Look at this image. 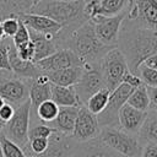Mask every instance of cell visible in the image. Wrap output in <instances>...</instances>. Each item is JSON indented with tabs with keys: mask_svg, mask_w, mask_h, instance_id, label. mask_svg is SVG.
<instances>
[{
	"mask_svg": "<svg viewBox=\"0 0 157 157\" xmlns=\"http://www.w3.org/2000/svg\"><path fill=\"white\" fill-rule=\"evenodd\" d=\"M123 22L157 31V0H130Z\"/></svg>",
	"mask_w": 157,
	"mask_h": 157,
	"instance_id": "obj_6",
	"label": "cell"
},
{
	"mask_svg": "<svg viewBox=\"0 0 157 157\" xmlns=\"http://www.w3.org/2000/svg\"><path fill=\"white\" fill-rule=\"evenodd\" d=\"M4 104H5V101H4V99H2L1 97H0V108H1V107H2Z\"/></svg>",
	"mask_w": 157,
	"mask_h": 157,
	"instance_id": "obj_43",
	"label": "cell"
},
{
	"mask_svg": "<svg viewBox=\"0 0 157 157\" xmlns=\"http://www.w3.org/2000/svg\"><path fill=\"white\" fill-rule=\"evenodd\" d=\"M29 31V38L31 42L34 45V58L33 63H37L44 58H48L49 55L54 54L58 50V47L54 40V36H45L38 32H34L32 29Z\"/></svg>",
	"mask_w": 157,
	"mask_h": 157,
	"instance_id": "obj_20",
	"label": "cell"
},
{
	"mask_svg": "<svg viewBox=\"0 0 157 157\" xmlns=\"http://www.w3.org/2000/svg\"><path fill=\"white\" fill-rule=\"evenodd\" d=\"M60 49L74 52L83 64H99L102 58L113 48L104 45L94 32L92 21H86L80 27L74 29L61 43Z\"/></svg>",
	"mask_w": 157,
	"mask_h": 157,
	"instance_id": "obj_2",
	"label": "cell"
},
{
	"mask_svg": "<svg viewBox=\"0 0 157 157\" xmlns=\"http://www.w3.org/2000/svg\"><path fill=\"white\" fill-rule=\"evenodd\" d=\"M42 0H32V6L33 5H36V4H38V2H40Z\"/></svg>",
	"mask_w": 157,
	"mask_h": 157,
	"instance_id": "obj_44",
	"label": "cell"
},
{
	"mask_svg": "<svg viewBox=\"0 0 157 157\" xmlns=\"http://www.w3.org/2000/svg\"><path fill=\"white\" fill-rule=\"evenodd\" d=\"M137 75L146 87H157V70L141 64L137 70Z\"/></svg>",
	"mask_w": 157,
	"mask_h": 157,
	"instance_id": "obj_30",
	"label": "cell"
},
{
	"mask_svg": "<svg viewBox=\"0 0 157 157\" xmlns=\"http://www.w3.org/2000/svg\"><path fill=\"white\" fill-rule=\"evenodd\" d=\"M126 104L131 105L132 108L141 110V112H148L151 103H150V97L147 93V87L145 85L139 86L132 91V93L129 96Z\"/></svg>",
	"mask_w": 157,
	"mask_h": 157,
	"instance_id": "obj_25",
	"label": "cell"
},
{
	"mask_svg": "<svg viewBox=\"0 0 157 157\" xmlns=\"http://www.w3.org/2000/svg\"><path fill=\"white\" fill-rule=\"evenodd\" d=\"M54 1H76V0H54Z\"/></svg>",
	"mask_w": 157,
	"mask_h": 157,
	"instance_id": "obj_47",
	"label": "cell"
},
{
	"mask_svg": "<svg viewBox=\"0 0 157 157\" xmlns=\"http://www.w3.org/2000/svg\"><path fill=\"white\" fill-rule=\"evenodd\" d=\"M121 83H126L128 86H130L131 88H137L139 86H141V85H144L142 83V81H141V78H140V76L137 75V74H134V72H131L130 70H128L126 72H125V75H124V77H123V81H121Z\"/></svg>",
	"mask_w": 157,
	"mask_h": 157,
	"instance_id": "obj_36",
	"label": "cell"
},
{
	"mask_svg": "<svg viewBox=\"0 0 157 157\" xmlns=\"http://www.w3.org/2000/svg\"><path fill=\"white\" fill-rule=\"evenodd\" d=\"M80 107H59V113L50 124L56 131L71 136Z\"/></svg>",
	"mask_w": 157,
	"mask_h": 157,
	"instance_id": "obj_21",
	"label": "cell"
},
{
	"mask_svg": "<svg viewBox=\"0 0 157 157\" xmlns=\"http://www.w3.org/2000/svg\"><path fill=\"white\" fill-rule=\"evenodd\" d=\"M83 72V67H67L58 71H52L45 74L49 81L53 85L63 86V87H71L77 83L81 75Z\"/></svg>",
	"mask_w": 157,
	"mask_h": 157,
	"instance_id": "obj_22",
	"label": "cell"
},
{
	"mask_svg": "<svg viewBox=\"0 0 157 157\" xmlns=\"http://www.w3.org/2000/svg\"><path fill=\"white\" fill-rule=\"evenodd\" d=\"M75 92L78 97V101L81 105H85L86 102L98 91L105 88L102 72L99 69V64H85L83 65V72L77 81V83L74 86Z\"/></svg>",
	"mask_w": 157,
	"mask_h": 157,
	"instance_id": "obj_10",
	"label": "cell"
},
{
	"mask_svg": "<svg viewBox=\"0 0 157 157\" xmlns=\"http://www.w3.org/2000/svg\"><path fill=\"white\" fill-rule=\"evenodd\" d=\"M29 119H31V102L29 99L15 108V114L10 121L4 125L2 132L7 139L17 144L23 151L29 144L28 131H29Z\"/></svg>",
	"mask_w": 157,
	"mask_h": 157,
	"instance_id": "obj_5",
	"label": "cell"
},
{
	"mask_svg": "<svg viewBox=\"0 0 157 157\" xmlns=\"http://www.w3.org/2000/svg\"><path fill=\"white\" fill-rule=\"evenodd\" d=\"M1 25H2V29H4V34L6 38H12L20 26V18L17 15H11L7 16L5 18L1 20Z\"/></svg>",
	"mask_w": 157,
	"mask_h": 157,
	"instance_id": "obj_32",
	"label": "cell"
},
{
	"mask_svg": "<svg viewBox=\"0 0 157 157\" xmlns=\"http://www.w3.org/2000/svg\"><path fill=\"white\" fill-rule=\"evenodd\" d=\"M132 91L134 88H131L126 83H120L114 91L110 92L107 107L102 113L97 115V120L101 129L105 126L119 128V112L123 105L128 102V98L132 93Z\"/></svg>",
	"mask_w": 157,
	"mask_h": 157,
	"instance_id": "obj_9",
	"label": "cell"
},
{
	"mask_svg": "<svg viewBox=\"0 0 157 157\" xmlns=\"http://www.w3.org/2000/svg\"><path fill=\"white\" fill-rule=\"evenodd\" d=\"M20 20L27 26L28 29H32L34 32L45 34V36H56L63 26L55 22L54 20L43 16V15H37V13H31V12H20L17 13Z\"/></svg>",
	"mask_w": 157,
	"mask_h": 157,
	"instance_id": "obj_15",
	"label": "cell"
},
{
	"mask_svg": "<svg viewBox=\"0 0 157 157\" xmlns=\"http://www.w3.org/2000/svg\"><path fill=\"white\" fill-rule=\"evenodd\" d=\"M0 157H4V155H2V150H1V146H0Z\"/></svg>",
	"mask_w": 157,
	"mask_h": 157,
	"instance_id": "obj_48",
	"label": "cell"
},
{
	"mask_svg": "<svg viewBox=\"0 0 157 157\" xmlns=\"http://www.w3.org/2000/svg\"><path fill=\"white\" fill-rule=\"evenodd\" d=\"M140 157H157V142L144 144Z\"/></svg>",
	"mask_w": 157,
	"mask_h": 157,
	"instance_id": "obj_38",
	"label": "cell"
},
{
	"mask_svg": "<svg viewBox=\"0 0 157 157\" xmlns=\"http://www.w3.org/2000/svg\"><path fill=\"white\" fill-rule=\"evenodd\" d=\"M16 48V52L18 54V56L23 60H27V61H33V58H34V45L33 43L29 40L27 43H23L18 47H15Z\"/></svg>",
	"mask_w": 157,
	"mask_h": 157,
	"instance_id": "obj_35",
	"label": "cell"
},
{
	"mask_svg": "<svg viewBox=\"0 0 157 157\" xmlns=\"http://www.w3.org/2000/svg\"><path fill=\"white\" fill-rule=\"evenodd\" d=\"M56 131L53 126L44 124V123H36L29 125V131H28V139H38V137H43V139H49V136Z\"/></svg>",
	"mask_w": 157,
	"mask_h": 157,
	"instance_id": "obj_29",
	"label": "cell"
},
{
	"mask_svg": "<svg viewBox=\"0 0 157 157\" xmlns=\"http://www.w3.org/2000/svg\"><path fill=\"white\" fill-rule=\"evenodd\" d=\"M124 18H125V12L119 13L117 16H110V17L97 15L94 18L91 20L94 25V32L98 39L104 45L110 48L118 47L119 33H120V28Z\"/></svg>",
	"mask_w": 157,
	"mask_h": 157,
	"instance_id": "obj_11",
	"label": "cell"
},
{
	"mask_svg": "<svg viewBox=\"0 0 157 157\" xmlns=\"http://www.w3.org/2000/svg\"><path fill=\"white\" fill-rule=\"evenodd\" d=\"M110 96V91L108 88H103L101 91H98L97 93H94L92 97H90V99L86 102L85 107L94 115H98L99 113H102L104 110V108L107 107L108 99Z\"/></svg>",
	"mask_w": 157,
	"mask_h": 157,
	"instance_id": "obj_27",
	"label": "cell"
},
{
	"mask_svg": "<svg viewBox=\"0 0 157 157\" xmlns=\"http://www.w3.org/2000/svg\"><path fill=\"white\" fill-rule=\"evenodd\" d=\"M4 125H5V124H4V123L0 120V132H1V131H2V129H4Z\"/></svg>",
	"mask_w": 157,
	"mask_h": 157,
	"instance_id": "obj_45",
	"label": "cell"
},
{
	"mask_svg": "<svg viewBox=\"0 0 157 157\" xmlns=\"http://www.w3.org/2000/svg\"><path fill=\"white\" fill-rule=\"evenodd\" d=\"M15 114V107L11 105L10 103H5L1 108H0V120L6 124L7 121L11 120V118Z\"/></svg>",
	"mask_w": 157,
	"mask_h": 157,
	"instance_id": "obj_37",
	"label": "cell"
},
{
	"mask_svg": "<svg viewBox=\"0 0 157 157\" xmlns=\"http://www.w3.org/2000/svg\"><path fill=\"white\" fill-rule=\"evenodd\" d=\"M27 12L47 16L63 26L64 33H70L82 23L88 21L85 15V0L76 1H54L42 0L33 5Z\"/></svg>",
	"mask_w": 157,
	"mask_h": 157,
	"instance_id": "obj_3",
	"label": "cell"
},
{
	"mask_svg": "<svg viewBox=\"0 0 157 157\" xmlns=\"http://www.w3.org/2000/svg\"><path fill=\"white\" fill-rule=\"evenodd\" d=\"M21 4H22V11L23 12H27L32 7V0H21Z\"/></svg>",
	"mask_w": 157,
	"mask_h": 157,
	"instance_id": "obj_41",
	"label": "cell"
},
{
	"mask_svg": "<svg viewBox=\"0 0 157 157\" xmlns=\"http://www.w3.org/2000/svg\"><path fill=\"white\" fill-rule=\"evenodd\" d=\"M50 99L59 107H82L78 97L75 92L74 86L63 87L52 83V96Z\"/></svg>",
	"mask_w": 157,
	"mask_h": 157,
	"instance_id": "obj_23",
	"label": "cell"
},
{
	"mask_svg": "<svg viewBox=\"0 0 157 157\" xmlns=\"http://www.w3.org/2000/svg\"><path fill=\"white\" fill-rule=\"evenodd\" d=\"M18 18H20V17H18ZM11 39H12V43H13L15 47H18V45H21V44L27 43V42L31 40V38H29V31H28L27 26H26L21 20H20L18 29H17L16 34H15Z\"/></svg>",
	"mask_w": 157,
	"mask_h": 157,
	"instance_id": "obj_34",
	"label": "cell"
},
{
	"mask_svg": "<svg viewBox=\"0 0 157 157\" xmlns=\"http://www.w3.org/2000/svg\"><path fill=\"white\" fill-rule=\"evenodd\" d=\"M69 157H124L113 150H110L108 146H105L98 137L77 144L75 150Z\"/></svg>",
	"mask_w": 157,
	"mask_h": 157,
	"instance_id": "obj_19",
	"label": "cell"
},
{
	"mask_svg": "<svg viewBox=\"0 0 157 157\" xmlns=\"http://www.w3.org/2000/svg\"><path fill=\"white\" fill-rule=\"evenodd\" d=\"M99 132H101V126L98 124L97 115L92 114L85 105L80 107L71 137L76 142L81 144L98 137Z\"/></svg>",
	"mask_w": 157,
	"mask_h": 157,
	"instance_id": "obj_12",
	"label": "cell"
},
{
	"mask_svg": "<svg viewBox=\"0 0 157 157\" xmlns=\"http://www.w3.org/2000/svg\"><path fill=\"white\" fill-rule=\"evenodd\" d=\"M146 115L147 112L137 110L125 103L119 112V128L129 134L137 135L146 119Z\"/></svg>",
	"mask_w": 157,
	"mask_h": 157,
	"instance_id": "obj_18",
	"label": "cell"
},
{
	"mask_svg": "<svg viewBox=\"0 0 157 157\" xmlns=\"http://www.w3.org/2000/svg\"><path fill=\"white\" fill-rule=\"evenodd\" d=\"M11 43H12L11 38H5L0 40V71L11 72L10 60H9V52Z\"/></svg>",
	"mask_w": 157,
	"mask_h": 157,
	"instance_id": "obj_31",
	"label": "cell"
},
{
	"mask_svg": "<svg viewBox=\"0 0 157 157\" xmlns=\"http://www.w3.org/2000/svg\"><path fill=\"white\" fill-rule=\"evenodd\" d=\"M147 93H148L150 103H151L150 109L157 110V87H147Z\"/></svg>",
	"mask_w": 157,
	"mask_h": 157,
	"instance_id": "obj_39",
	"label": "cell"
},
{
	"mask_svg": "<svg viewBox=\"0 0 157 157\" xmlns=\"http://www.w3.org/2000/svg\"><path fill=\"white\" fill-rule=\"evenodd\" d=\"M144 64H145L146 66L151 67V69L157 70V53L153 54V55H151L150 58H147V59L144 61Z\"/></svg>",
	"mask_w": 157,
	"mask_h": 157,
	"instance_id": "obj_40",
	"label": "cell"
},
{
	"mask_svg": "<svg viewBox=\"0 0 157 157\" xmlns=\"http://www.w3.org/2000/svg\"><path fill=\"white\" fill-rule=\"evenodd\" d=\"M98 139L114 152L124 157H140L142 144L137 135L129 134L120 128L105 126L101 129Z\"/></svg>",
	"mask_w": 157,
	"mask_h": 157,
	"instance_id": "obj_4",
	"label": "cell"
},
{
	"mask_svg": "<svg viewBox=\"0 0 157 157\" xmlns=\"http://www.w3.org/2000/svg\"><path fill=\"white\" fill-rule=\"evenodd\" d=\"M130 0H99L98 15L110 17L126 11Z\"/></svg>",
	"mask_w": 157,
	"mask_h": 157,
	"instance_id": "obj_26",
	"label": "cell"
},
{
	"mask_svg": "<svg viewBox=\"0 0 157 157\" xmlns=\"http://www.w3.org/2000/svg\"><path fill=\"white\" fill-rule=\"evenodd\" d=\"M29 80L16 77L12 72L0 71V97L5 103H10L15 108L28 101Z\"/></svg>",
	"mask_w": 157,
	"mask_h": 157,
	"instance_id": "obj_8",
	"label": "cell"
},
{
	"mask_svg": "<svg viewBox=\"0 0 157 157\" xmlns=\"http://www.w3.org/2000/svg\"><path fill=\"white\" fill-rule=\"evenodd\" d=\"M52 96V82L48 76L43 72L42 75L29 80V96L28 99L31 102V114L36 112L38 105L48 99Z\"/></svg>",
	"mask_w": 157,
	"mask_h": 157,
	"instance_id": "obj_16",
	"label": "cell"
},
{
	"mask_svg": "<svg viewBox=\"0 0 157 157\" xmlns=\"http://www.w3.org/2000/svg\"><path fill=\"white\" fill-rule=\"evenodd\" d=\"M117 48L125 56L129 70L137 74L140 65L157 53V31L135 27L123 22Z\"/></svg>",
	"mask_w": 157,
	"mask_h": 157,
	"instance_id": "obj_1",
	"label": "cell"
},
{
	"mask_svg": "<svg viewBox=\"0 0 157 157\" xmlns=\"http://www.w3.org/2000/svg\"><path fill=\"white\" fill-rule=\"evenodd\" d=\"M0 9L2 11L4 18L11 15H17L22 11L21 0H0Z\"/></svg>",
	"mask_w": 157,
	"mask_h": 157,
	"instance_id": "obj_33",
	"label": "cell"
},
{
	"mask_svg": "<svg viewBox=\"0 0 157 157\" xmlns=\"http://www.w3.org/2000/svg\"><path fill=\"white\" fill-rule=\"evenodd\" d=\"M5 34H4V29H2V25H1V20H0V40L5 39Z\"/></svg>",
	"mask_w": 157,
	"mask_h": 157,
	"instance_id": "obj_42",
	"label": "cell"
},
{
	"mask_svg": "<svg viewBox=\"0 0 157 157\" xmlns=\"http://www.w3.org/2000/svg\"><path fill=\"white\" fill-rule=\"evenodd\" d=\"M42 72L48 74L52 71H58L67 67H83V61L69 49H59L54 54L49 55L36 63Z\"/></svg>",
	"mask_w": 157,
	"mask_h": 157,
	"instance_id": "obj_13",
	"label": "cell"
},
{
	"mask_svg": "<svg viewBox=\"0 0 157 157\" xmlns=\"http://www.w3.org/2000/svg\"><path fill=\"white\" fill-rule=\"evenodd\" d=\"M9 60H10V67H11V72L20 78H34L39 75H42L43 72L40 71V69L37 66L36 63L33 61H27L23 60L18 56L16 48L13 45V43H11L10 45V52H9Z\"/></svg>",
	"mask_w": 157,
	"mask_h": 157,
	"instance_id": "obj_17",
	"label": "cell"
},
{
	"mask_svg": "<svg viewBox=\"0 0 157 157\" xmlns=\"http://www.w3.org/2000/svg\"><path fill=\"white\" fill-rule=\"evenodd\" d=\"M141 144L147 142H157V110L150 109L147 112L146 119L137 134Z\"/></svg>",
	"mask_w": 157,
	"mask_h": 157,
	"instance_id": "obj_24",
	"label": "cell"
},
{
	"mask_svg": "<svg viewBox=\"0 0 157 157\" xmlns=\"http://www.w3.org/2000/svg\"><path fill=\"white\" fill-rule=\"evenodd\" d=\"M99 69L105 88H108L110 92L121 83L125 72L129 70L126 59L118 48L110 49L102 58L99 61Z\"/></svg>",
	"mask_w": 157,
	"mask_h": 157,
	"instance_id": "obj_7",
	"label": "cell"
},
{
	"mask_svg": "<svg viewBox=\"0 0 157 157\" xmlns=\"http://www.w3.org/2000/svg\"><path fill=\"white\" fill-rule=\"evenodd\" d=\"M0 146L4 157H27L25 151L17 144L7 139L2 131L0 132Z\"/></svg>",
	"mask_w": 157,
	"mask_h": 157,
	"instance_id": "obj_28",
	"label": "cell"
},
{
	"mask_svg": "<svg viewBox=\"0 0 157 157\" xmlns=\"http://www.w3.org/2000/svg\"><path fill=\"white\" fill-rule=\"evenodd\" d=\"M4 18V15H2V11H1V9H0V20H2Z\"/></svg>",
	"mask_w": 157,
	"mask_h": 157,
	"instance_id": "obj_46",
	"label": "cell"
},
{
	"mask_svg": "<svg viewBox=\"0 0 157 157\" xmlns=\"http://www.w3.org/2000/svg\"><path fill=\"white\" fill-rule=\"evenodd\" d=\"M48 140L49 144L47 150L39 155H33L31 157H69L78 144L71 136L64 135L59 131H54Z\"/></svg>",
	"mask_w": 157,
	"mask_h": 157,
	"instance_id": "obj_14",
	"label": "cell"
},
{
	"mask_svg": "<svg viewBox=\"0 0 157 157\" xmlns=\"http://www.w3.org/2000/svg\"><path fill=\"white\" fill-rule=\"evenodd\" d=\"M85 1H88V0H85Z\"/></svg>",
	"mask_w": 157,
	"mask_h": 157,
	"instance_id": "obj_49",
	"label": "cell"
}]
</instances>
